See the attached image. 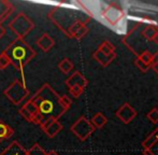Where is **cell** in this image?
I'll use <instances>...</instances> for the list:
<instances>
[{
	"label": "cell",
	"mask_w": 158,
	"mask_h": 155,
	"mask_svg": "<svg viewBox=\"0 0 158 155\" xmlns=\"http://www.w3.org/2000/svg\"><path fill=\"white\" fill-rule=\"evenodd\" d=\"M30 100L37 106L41 125L48 119H58L67 111L61 105L60 95L48 83H44Z\"/></svg>",
	"instance_id": "6da1fadb"
},
{
	"label": "cell",
	"mask_w": 158,
	"mask_h": 155,
	"mask_svg": "<svg viewBox=\"0 0 158 155\" xmlns=\"http://www.w3.org/2000/svg\"><path fill=\"white\" fill-rule=\"evenodd\" d=\"M3 53L10 59L11 65L16 70H19L22 72H23L24 67L37 56L35 51L25 40L21 38L13 40L6 48Z\"/></svg>",
	"instance_id": "7a4b0ae2"
},
{
	"label": "cell",
	"mask_w": 158,
	"mask_h": 155,
	"mask_svg": "<svg viewBox=\"0 0 158 155\" xmlns=\"http://www.w3.org/2000/svg\"><path fill=\"white\" fill-rule=\"evenodd\" d=\"M6 97L15 106H19L30 95V92L26 87L25 83L21 80L15 79L6 90H3Z\"/></svg>",
	"instance_id": "3957f363"
},
{
	"label": "cell",
	"mask_w": 158,
	"mask_h": 155,
	"mask_svg": "<svg viewBox=\"0 0 158 155\" xmlns=\"http://www.w3.org/2000/svg\"><path fill=\"white\" fill-rule=\"evenodd\" d=\"M9 27L11 28L16 38L24 39L35 27V24L25 13L21 12L10 22Z\"/></svg>",
	"instance_id": "277c9868"
},
{
	"label": "cell",
	"mask_w": 158,
	"mask_h": 155,
	"mask_svg": "<svg viewBox=\"0 0 158 155\" xmlns=\"http://www.w3.org/2000/svg\"><path fill=\"white\" fill-rule=\"evenodd\" d=\"M71 130L79 139L81 140H85L88 136L93 132L94 130V126L85 119V117H80L72 126H71Z\"/></svg>",
	"instance_id": "5b68a950"
},
{
	"label": "cell",
	"mask_w": 158,
	"mask_h": 155,
	"mask_svg": "<svg viewBox=\"0 0 158 155\" xmlns=\"http://www.w3.org/2000/svg\"><path fill=\"white\" fill-rule=\"evenodd\" d=\"M40 127L50 138H54L63 129V125L58 119H48L45 123L42 124Z\"/></svg>",
	"instance_id": "8992f818"
},
{
	"label": "cell",
	"mask_w": 158,
	"mask_h": 155,
	"mask_svg": "<svg viewBox=\"0 0 158 155\" xmlns=\"http://www.w3.org/2000/svg\"><path fill=\"white\" fill-rule=\"evenodd\" d=\"M0 155H28V153L27 149H25L19 141L14 140L0 153Z\"/></svg>",
	"instance_id": "52a82bcc"
},
{
	"label": "cell",
	"mask_w": 158,
	"mask_h": 155,
	"mask_svg": "<svg viewBox=\"0 0 158 155\" xmlns=\"http://www.w3.org/2000/svg\"><path fill=\"white\" fill-rule=\"evenodd\" d=\"M14 6L8 0H0V24H2L13 12Z\"/></svg>",
	"instance_id": "ba28073f"
},
{
	"label": "cell",
	"mask_w": 158,
	"mask_h": 155,
	"mask_svg": "<svg viewBox=\"0 0 158 155\" xmlns=\"http://www.w3.org/2000/svg\"><path fill=\"white\" fill-rule=\"evenodd\" d=\"M54 44H55L54 39H53L48 34H43L39 39L37 40V45L45 53H48V51L54 46Z\"/></svg>",
	"instance_id": "9c48e42d"
},
{
	"label": "cell",
	"mask_w": 158,
	"mask_h": 155,
	"mask_svg": "<svg viewBox=\"0 0 158 155\" xmlns=\"http://www.w3.org/2000/svg\"><path fill=\"white\" fill-rule=\"evenodd\" d=\"M86 83H87L86 80L84 79V77L82 76L80 72H74V73L66 81V84L68 87H72V86L77 85V86H80V87L84 88L86 85Z\"/></svg>",
	"instance_id": "30bf717a"
},
{
	"label": "cell",
	"mask_w": 158,
	"mask_h": 155,
	"mask_svg": "<svg viewBox=\"0 0 158 155\" xmlns=\"http://www.w3.org/2000/svg\"><path fill=\"white\" fill-rule=\"evenodd\" d=\"M13 134H14V129L10 125H8L4 121L0 119V141L11 138Z\"/></svg>",
	"instance_id": "8fae6325"
},
{
	"label": "cell",
	"mask_w": 158,
	"mask_h": 155,
	"mask_svg": "<svg viewBox=\"0 0 158 155\" xmlns=\"http://www.w3.org/2000/svg\"><path fill=\"white\" fill-rule=\"evenodd\" d=\"M58 68H59V70H60L61 72H64V73L67 74L73 69V64H72V61H71L70 59L64 58L61 61H59Z\"/></svg>",
	"instance_id": "7c38bea8"
},
{
	"label": "cell",
	"mask_w": 158,
	"mask_h": 155,
	"mask_svg": "<svg viewBox=\"0 0 158 155\" xmlns=\"http://www.w3.org/2000/svg\"><path fill=\"white\" fill-rule=\"evenodd\" d=\"M28 155H46L48 152L39 145V143H35L30 149L27 150Z\"/></svg>",
	"instance_id": "4fadbf2b"
},
{
	"label": "cell",
	"mask_w": 158,
	"mask_h": 155,
	"mask_svg": "<svg viewBox=\"0 0 158 155\" xmlns=\"http://www.w3.org/2000/svg\"><path fill=\"white\" fill-rule=\"evenodd\" d=\"M23 108H24V109H25L27 112H29V113L32 115V117H35L38 113H39V112H38L37 106H35V103L30 100V99H29V100H27L25 103H24V105H23Z\"/></svg>",
	"instance_id": "5bb4252c"
},
{
	"label": "cell",
	"mask_w": 158,
	"mask_h": 155,
	"mask_svg": "<svg viewBox=\"0 0 158 155\" xmlns=\"http://www.w3.org/2000/svg\"><path fill=\"white\" fill-rule=\"evenodd\" d=\"M10 59L6 57V55L3 52L0 54V70H4L9 65H10Z\"/></svg>",
	"instance_id": "9a60e30c"
},
{
	"label": "cell",
	"mask_w": 158,
	"mask_h": 155,
	"mask_svg": "<svg viewBox=\"0 0 158 155\" xmlns=\"http://www.w3.org/2000/svg\"><path fill=\"white\" fill-rule=\"evenodd\" d=\"M93 124L96 126V127H100V126H102L104 124V122H106V119H103V116L101 115V114H97V115L94 116V119H93Z\"/></svg>",
	"instance_id": "2e32d148"
},
{
	"label": "cell",
	"mask_w": 158,
	"mask_h": 155,
	"mask_svg": "<svg viewBox=\"0 0 158 155\" xmlns=\"http://www.w3.org/2000/svg\"><path fill=\"white\" fill-rule=\"evenodd\" d=\"M69 92H70V94L73 95L74 97H79L80 95L83 93V88L75 85V86H72V87H69Z\"/></svg>",
	"instance_id": "e0dca14e"
},
{
	"label": "cell",
	"mask_w": 158,
	"mask_h": 155,
	"mask_svg": "<svg viewBox=\"0 0 158 155\" xmlns=\"http://www.w3.org/2000/svg\"><path fill=\"white\" fill-rule=\"evenodd\" d=\"M60 101H61V105L64 106V108L66 110H68L69 108H70L71 103H72V101H71V99L69 98L67 95H63V96H60Z\"/></svg>",
	"instance_id": "ac0fdd59"
},
{
	"label": "cell",
	"mask_w": 158,
	"mask_h": 155,
	"mask_svg": "<svg viewBox=\"0 0 158 155\" xmlns=\"http://www.w3.org/2000/svg\"><path fill=\"white\" fill-rule=\"evenodd\" d=\"M19 114H21V115L23 116L24 119H25L27 122H29V123H32V119H33L32 115L29 113V112H27V111H26V110L24 109L23 107H22L21 109H19Z\"/></svg>",
	"instance_id": "d6986e66"
},
{
	"label": "cell",
	"mask_w": 158,
	"mask_h": 155,
	"mask_svg": "<svg viewBox=\"0 0 158 155\" xmlns=\"http://www.w3.org/2000/svg\"><path fill=\"white\" fill-rule=\"evenodd\" d=\"M85 32H86V28L84 27V26H82L81 29H80L79 31L74 35V37H75V38H77V39H80V38H82V37L84 36V34H85Z\"/></svg>",
	"instance_id": "ffe728a7"
},
{
	"label": "cell",
	"mask_w": 158,
	"mask_h": 155,
	"mask_svg": "<svg viewBox=\"0 0 158 155\" xmlns=\"http://www.w3.org/2000/svg\"><path fill=\"white\" fill-rule=\"evenodd\" d=\"M4 35H6V29H4L3 26H2L1 24H0V39H1L2 37L4 36Z\"/></svg>",
	"instance_id": "44dd1931"
},
{
	"label": "cell",
	"mask_w": 158,
	"mask_h": 155,
	"mask_svg": "<svg viewBox=\"0 0 158 155\" xmlns=\"http://www.w3.org/2000/svg\"><path fill=\"white\" fill-rule=\"evenodd\" d=\"M46 155H59V154H58V153H57V152H56V151H53V150H52V151L48 152V154H46Z\"/></svg>",
	"instance_id": "7402d4cb"
}]
</instances>
